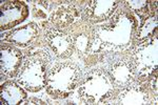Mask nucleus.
I'll return each mask as SVG.
<instances>
[{
    "instance_id": "obj_1",
    "label": "nucleus",
    "mask_w": 158,
    "mask_h": 105,
    "mask_svg": "<svg viewBox=\"0 0 158 105\" xmlns=\"http://www.w3.org/2000/svg\"><path fill=\"white\" fill-rule=\"evenodd\" d=\"M48 93L54 98H67L80 84V71L73 63L57 64L51 70L47 79Z\"/></svg>"
},
{
    "instance_id": "obj_2",
    "label": "nucleus",
    "mask_w": 158,
    "mask_h": 105,
    "mask_svg": "<svg viewBox=\"0 0 158 105\" xmlns=\"http://www.w3.org/2000/svg\"><path fill=\"white\" fill-rule=\"evenodd\" d=\"M79 97L88 104H100L113 93V82L99 71H93L86 76L85 81L79 84Z\"/></svg>"
},
{
    "instance_id": "obj_3",
    "label": "nucleus",
    "mask_w": 158,
    "mask_h": 105,
    "mask_svg": "<svg viewBox=\"0 0 158 105\" xmlns=\"http://www.w3.org/2000/svg\"><path fill=\"white\" fill-rule=\"evenodd\" d=\"M40 54L36 56H32V58L27 60L25 64L19 74V82L23 84L24 87L30 91H39L47 84L45 75V67L47 62H43Z\"/></svg>"
},
{
    "instance_id": "obj_4",
    "label": "nucleus",
    "mask_w": 158,
    "mask_h": 105,
    "mask_svg": "<svg viewBox=\"0 0 158 105\" xmlns=\"http://www.w3.org/2000/svg\"><path fill=\"white\" fill-rule=\"evenodd\" d=\"M45 39L58 57H68L72 52V39L70 36L59 30L54 29L49 30L45 36Z\"/></svg>"
},
{
    "instance_id": "obj_5",
    "label": "nucleus",
    "mask_w": 158,
    "mask_h": 105,
    "mask_svg": "<svg viewBox=\"0 0 158 105\" xmlns=\"http://www.w3.org/2000/svg\"><path fill=\"white\" fill-rule=\"evenodd\" d=\"M135 75V66L130 61H119L110 71L111 81L116 86H127Z\"/></svg>"
},
{
    "instance_id": "obj_6",
    "label": "nucleus",
    "mask_w": 158,
    "mask_h": 105,
    "mask_svg": "<svg viewBox=\"0 0 158 105\" xmlns=\"http://www.w3.org/2000/svg\"><path fill=\"white\" fill-rule=\"evenodd\" d=\"M20 61H21V55L20 52L17 50L16 48L13 47H6L2 48L1 54V65L2 71H17L18 66L20 65Z\"/></svg>"
}]
</instances>
